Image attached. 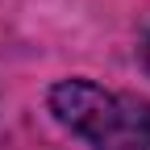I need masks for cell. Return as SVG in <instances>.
<instances>
[{
  "mask_svg": "<svg viewBox=\"0 0 150 150\" xmlns=\"http://www.w3.org/2000/svg\"><path fill=\"white\" fill-rule=\"evenodd\" d=\"M50 108L96 150H150V100L142 96L104 92L92 79H63L50 88Z\"/></svg>",
  "mask_w": 150,
  "mask_h": 150,
  "instance_id": "1",
  "label": "cell"
},
{
  "mask_svg": "<svg viewBox=\"0 0 150 150\" xmlns=\"http://www.w3.org/2000/svg\"><path fill=\"white\" fill-rule=\"evenodd\" d=\"M146 63H150V42H146Z\"/></svg>",
  "mask_w": 150,
  "mask_h": 150,
  "instance_id": "2",
  "label": "cell"
}]
</instances>
